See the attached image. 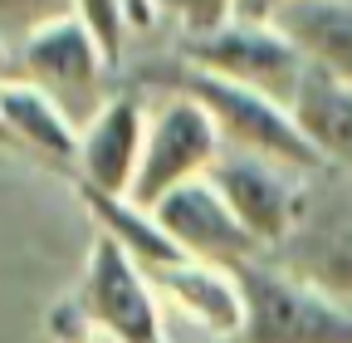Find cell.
Returning a JSON list of instances; mask_svg holds the SVG:
<instances>
[{
	"instance_id": "obj_1",
	"label": "cell",
	"mask_w": 352,
	"mask_h": 343,
	"mask_svg": "<svg viewBox=\"0 0 352 343\" xmlns=\"http://www.w3.org/2000/svg\"><path fill=\"white\" fill-rule=\"evenodd\" d=\"M176 94H191L210 108V118L220 123L226 133V147H245V152H259V157H274V162H289L298 172H323L328 162L318 157V147L308 143V133L298 127L294 108L259 94V89H245L235 79H220L210 69H196V64H182V74L171 79Z\"/></svg>"
},
{
	"instance_id": "obj_2",
	"label": "cell",
	"mask_w": 352,
	"mask_h": 343,
	"mask_svg": "<svg viewBox=\"0 0 352 343\" xmlns=\"http://www.w3.org/2000/svg\"><path fill=\"white\" fill-rule=\"evenodd\" d=\"M245 289V343H352L347 299L259 260L235 265Z\"/></svg>"
},
{
	"instance_id": "obj_3",
	"label": "cell",
	"mask_w": 352,
	"mask_h": 343,
	"mask_svg": "<svg viewBox=\"0 0 352 343\" xmlns=\"http://www.w3.org/2000/svg\"><path fill=\"white\" fill-rule=\"evenodd\" d=\"M69 304L88 329H98L113 343H166L157 284L147 265L103 231L94 236V250L83 260V275H78V289L69 294Z\"/></svg>"
},
{
	"instance_id": "obj_4",
	"label": "cell",
	"mask_w": 352,
	"mask_h": 343,
	"mask_svg": "<svg viewBox=\"0 0 352 343\" xmlns=\"http://www.w3.org/2000/svg\"><path fill=\"white\" fill-rule=\"evenodd\" d=\"M226 152V133L210 118V108L191 94H166L152 118H147V147H142V167L132 182V201L157 206L166 191L186 187L196 177H210L215 157Z\"/></svg>"
},
{
	"instance_id": "obj_5",
	"label": "cell",
	"mask_w": 352,
	"mask_h": 343,
	"mask_svg": "<svg viewBox=\"0 0 352 343\" xmlns=\"http://www.w3.org/2000/svg\"><path fill=\"white\" fill-rule=\"evenodd\" d=\"M210 182L220 187V196L230 201V211L240 216V226L270 250L279 240H289L308 211V172L259 157L245 147H226L210 167Z\"/></svg>"
},
{
	"instance_id": "obj_6",
	"label": "cell",
	"mask_w": 352,
	"mask_h": 343,
	"mask_svg": "<svg viewBox=\"0 0 352 343\" xmlns=\"http://www.w3.org/2000/svg\"><path fill=\"white\" fill-rule=\"evenodd\" d=\"M182 59L220 79H235L245 89H259L279 103H294L298 83L308 74V54L294 39L279 25H254V20H235L215 34L182 39Z\"/></svg>"
},
{
	"instance_id": "obj_7",
	"label": "cell",
	"mask_w": 352,
	"mask_h": 343,
	"mask_svg": "<svg viewBox=\"0 0 352 343\" xmlns=\"http://www.w3.org/2000/svg\"><path fill=\"white\" fill-rule=\"evenodd\" d=\"M152 216L162 221V231L176 240V250L191 255V260H220V265H240V260H254L264 250L230 211V201L220 196V187L210 177H196L186 187L166 191Z\"/></svg>"
},
{
	"instance_id": "obj_8",
	"label": "cell",
	"mask_w": 352,
	"mask_h": 343,
	"mask_svg": "<svg viewBox=\"0 0 352 343\" xmlns=\"http://www.w3.org/2000/svg\"><path fill=\"white\" fill-rule=\"evenodd\" d=\"M147 108L138 94H108L83 123V138H78V177L83 187H98V191H118L127 196L132 182H138V167H142V147H147Z\"/></svg>"
},
{
	"instance_id": "obj_9",
	"label": "cell",
	"mask_w": 352,
	"mask_h": 343,
	"mask_svg": "<svg viewBox=\"0 0 352 343\" xmlns=\"http://www.w3.org/2000/svg\"><path fill=\"white\" fill-rule=\"evenodd\" d=\"M15 59H20V79H34L39 89H50L64 108H69V98L98 94L103 74L113 69V59L103 54V45L78 15H64L54 25H44L34 39H25L15 50Z\"/></svg>"
},
{
	"instance_id": "obj_10",
	"label": "cell",
	"mask_w": 352,
	"mask_h": 343,
	"mask_svg": "<svg viewBox=\"0 0 352 343\" xmlns=\"http://www.w3.org/2000/svg\"><path fill=\"white\" fill-rule=\"evenodd\" d=\"M157 294L171 299L196 329H206L210 338H245V289H240V275L235 265H220V260H182L171 265H157L147 270Z\"/></svg>"
},
{
	"instance_id": "obj_11",
	"label": "cell",
	"mask_w": 352,
	"mask_h": 343,
	"mask_svg": "<svg viewBox=\"0 0 352 343\" xmlns=\"http://www.w3.org/2000/svg\"><path fill=\"white\" fill-rule=\"evenodd\" d=\"M0 113H6L10 143H25L54 162H78L83 123H74V113L34 79H0Z\"/></svg>"
},
{
	"instance_id": "obj_12",
	"label": "cell",
	"mask_w": 352,
	"mask_h": 343,
	"mask_svg": "<svg viewBox=\"0 0 352 343\" xmlns=\"http://www.w3.org/2000/svg\"><path fill=\"white\" fill-rule=\"evenodd\" d=\"M289 108H294L298 127L308 133V143L318 147V157L328 167L352 172V83L318 69V64H308Z\"/></svg>"
},
{
	"instance_id": "obj_13",
	"label": "cell",
	"mask_w": 352,
	"mask_h": 343,
	"mask_svg": "<svg viewBox=\"0 0 352 343\" xmlns=\"http://www.w3.org/2000/svg\"><path fill=\"white\" fill-rule=\"evenodd\" d=\"M270 25L294 39L308 64L352 83V0H289Z\"/></svg>"
},
{
	"instance_id": "obj_14",
	"label": "cell",
	"mask_w": 352,
	"mask_h": 343,
	"mask_svg": "<svg viewBox=\"0 0 352 343\" xmlns=\"http://www.w3.org/2000/svg\"><path fill=\"white\" fill-rule=\"evenodd\" d=\"M74 191L83 196L88 216H94V226H98L103 236H113L122 250H132V255H138V260H142L147 270L182 260V250H176V240L162 231V221L152 216V206L132 201V196H118V191L83 187V182H74Z\"/></svg>"
},
{
	"instance_id": "obj_15",
	"label": "cell",
	"mask_w": 352,
	"mask_h": 343,
	"mask_svg": "<svg viewBox=\"0 0 352 343\" xmlns=\"http://www.w3.org/2000/svg\"><path fill=\"white\" fill-rule=\"evenodd\" d=\"M308 280H318L338 299H352V211H342L318 236L314 260H308Z\"/></svg>"
},
{
	"instance_id": "obj_16",
	"label": "cell",
	"mask_w": 352,
	"mask_h": 343,
	"mask_svg": "<svg viewBox=\"0 0 352 343\" xmlns=\"http://www.w3.org/2000/svg\"><path fill=\"white\" fill-rule=\"evenodd\" d=\"M64 15H74V0H0V39L20 50L25 39H34L44 25Z\"/></svg>"
},
{
	"instance_id": "obj_17",
	"label": "cell",
	"mask_w": 352,
	"mask_h": 343,
	"mask_svg": "<svg viewBox=\"0 0 352 343\" xmlns=\"http://www.w3.org/2000/svg\"><path fill=\"white\" fill-rule=\"evenodd\" d=\"M157 15L176 20L186 39H201V34H215L240 20V0H152Z\"/></svg>"
},
{
	"instance_id": "obj_18",
	"label": "cell",
	"mask_w": 352,
	"mask_h": 343,
	"mask_svg": "<svg viewBox=\"0 0 352 343\" xmlns=\"http://www.w3.org/2000/svg\"><path fill=\"white\" fill-rule=\"evenodd\" d=\"M74 15L94 30V39L103 45V54L118 64L122 45L132 34V15H127V0H74Z\"/></svg>"
},
{
	"instance_id": "obj_19",
	"label": "cell",
	"mask_w": 352,
	"mask_h": 343,
	"mask_svg": "<svg viewBox=\"0 0 352 343\" xmlns=\"http://www.w3.org/2000/svg\"><path fill=\"white\" fill-rule=\"evenodd\" d=\"M289 0H240V20H254V25H270Z\"/></svg>"
},
{
	"instance_id": "obj_20",
	"label": "cell",
	"mask_w": 352,
	"mask_h": 343,
	"mask_svg": "<svg viewBox=\"0 0 352 343\" xmlns=\"http://www.w3.org/2000/svg\"><path fill=\"white\" fill-rule=\"evenodd\" d=\"M127 15H132V30H147L157 20V6L152 0H127Z\"/></svg>"
},
{
	"instance_id": "obj_21",
	"label": "cell",
	"mask_w": 352,
	"mask_h": 343,
	"mask_svg": "<svg viewBox=\"0 0 352 343\" xmlns=\"http://www.w3.org/2000/svg\"><path fill=\"white\" fill-rule=\"evenodd\" d=\"M15 74H20V59H15V50L6 39H0V79H15Z\"/></svg>"
},
{
	"instance_id": "obj_22",
	"label": "cell",
	"mask_w": 352,
	"mask_h": 343,
	"mask_svg": "<svg viewBox=\"0 0 352 343\" xmlns=\"http://www.w3.org/2000/svg\"><path fill=\"white\" fill-rule=\"evenodd\" d=\"M0 143H10V127H6V113H0Z\"/></svg>"
}]
</instances>
